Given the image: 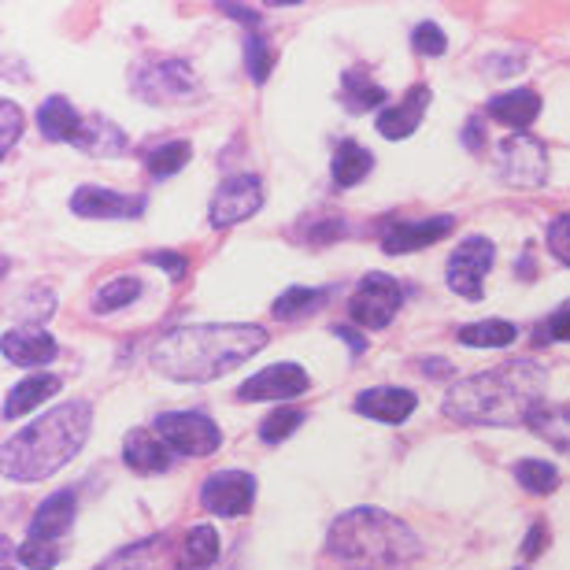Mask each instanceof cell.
<instances>
[{"instance_id":"d6986e66","label":"cell","mask_w":570,"mask_h":570,"mask_svg":"<svg viewBox=\"0 0 570 570\" xmlns=\"http://www.w3.org/2000/svg\"><path fill=\"white\" fill-rule=\"evenodd\" d=\"M75 515H78V497L71 489H60V493H52L38 511H33L30 530H33V538L60 541L63 533L75 527Z\"/></svg>"},{"instance_id":"d6a6232c","label":"cell","mask_w":570,"mask_h":570,"mask_svg":"<svg viewBox=\"0 0 570 570\" xmlns=\"http://www.w3.org/2000/svg\"><path fill=\"white\" fill-rule=\"evenodd\" d=\"M245 67H248V75H253L256 86H264L271 78V71H275V49H271V41L259 30H253L245 38Z\"/></svg>"},{"instance_id":"f546056e","label":"cell","mask_w":570,"mask_h":570,"mask_svg":"<svg viewBox=\"0 0 570 570\" xmlns=\"http://www.w3.org/2000/svg\"><path fill=\"white\" fill-rule=\"evenodd\" d=\"M159 552H164V538H148V541H138V544H130V549L116 552L97 570H159Z\"/></svg>"},{"instance_id":"277c9868","label":"cell","mask_w":570,"mask_h":570,"mask_svg":"<svg viewBox=\"0 0 570 570\" xmlns=\"http://www.w3.org/2000/svg\"><path fill=\"white\" fill-rule=\"evenodd\" d=\"M326 552L345 570H404L423 556V541L390 511L352 508L330 527Z\"/></svg>"},{"instance_id":"484cf974","label":"cell","mask_w":570,"mask_h":570,"mask_svg":"<svg viewBox=\"0 0 570 570\" xmlns=\"http://www.w3.org/2000/svg\"><path fill=\"white\" fill-rule=\"evenodd\" d=\"M341 100H345L348 111H371L385 105V89L374 82V78L367 71H360V67H352V71H345V78H341Z\"/></svg>"},{"instance_id":"d590c367","label":"cell","mask_w":570,"mask_h":570,"mask_svg":"<svg viewBox=\"0 0 570 570\" xmlns=\"http://www.w3.org/2000/svg\"><path fill=\"white\" fill-rule=\"evenodd\" d=\"M412 49L419 56H430V60H438V56L449 52V38H444V30L438 22H419L415 33H412Z\"/></svg>"},{"instance_id":"f6af8a7d","label":"cell","mask_w":570,"mask_h":570,"mask_svg":"<svg viewBox=\"0 0 570 570\" xmlns=\"http://www.w3.org/2000/svg\"><path fill=\"white\" fill-rule=\"evenodd\" d=\"M4 570H11V567H4Z\"/></svg>"},{"instance_id":"7bdbcfd3","label":"cell","mask_w":570,"mask_h":570,"mask_svg":"<svg viewBox=\"0 0 570 570\" xmlns=\"http://www.w3.org/2000/svg\"><path fill=\"white\" fill-rule=\"evenodd\" d=\"M544 544H549V533H544V522H533L530 527V538H527V544H522V556H527V560H533V556H538Z\"/></svg>"},{"instance_id":"ffe728a7","label":"cell","mask_w":570,"mask_h":570,"mask_svg":"<svg viewBox=\"0 0 570 570\" xmlns=\"http://www.w3.org/2000/svg\"><path fill=\"white\" fill-rule=\"evenodd\" d=\"M38 130L49 141H75L78 145V138H82V130H86V119L78 116L67 97H49L38 108Z\"/></svg>"},{"instance_id":"b9f144b4","label":"cell","mask_w":570,"mask_h":570,"mask_svg":"<svg viewBox=\"0 0 570 570\" xmlns=\"http://www.w3.org/2000/svg\"><path fill=\"white\" fill-rule=\"evenodd\" d=\"M330 334L345 341V345L352 348V356H363V352H367V337L356 334V330H352V326H334V330H330Z\"/></svg>"},{"instance_id":"30bf717a","label":"cell","mask_w":570,"mask_h":570,"mask_svg":"<svg viewBox=\"0 0 570 570\" xmlns=\"http://www.w3.org/2000/svg\"><path fill=\"white\" fill-rule=\"evenodd\" d=\"M253 500H256V478L248 471H215L208 482L200 485V504L204 511L212 515H223V519H242L253 511Z\"/></svg>"},{"instance_id":"4316f807","label":"cell","mask_w":570,"mask_h":570,"mask_svg":"<svg viewBox=\"0 0 570 570\" xmlns=\"http://www.w3.org/2000/svg\"><path fill=\"white\" fill-rule=\"evenodd\" d=\"M455 337H460V345L471 348H508L519 337V326L508 323V318H482V323L463 326Z\"/></svg>"},{"instance_id":"8d00e7d4","label":"cell","mask_w":570,"mask_h":570,"mask_svg":"<svg viewBox=\"0 0 570 570\" xmlns=\"http://www.w3.org/2000/svg\"><path fill=\"white\" fill-rule=\"evenodd\" d=\"M19 134H22V111H19V105L4 100V105H0V153L8 156L11 148H16Z\"/></svg>"},{"instance_id":"8992f818","label":"cell","mask_w":570,"mask_h":570,"mask_svg":"<svg viewBox=\"0 0 570 570\" xmlns=\"http://www.w3.org/2000/svg\"><path fill=\"white\" fill-rule=\"evenodd\" d=\"M401 304H404L401 282L393 275H382V271H371L356 285V293L348 296V315L363 330H385L393 323V315L401 312Z\"/></svg>"},{"instance_id":"cb8c5ba5","label":"cell","mask_w":570,"mask_h":570,"mask_svg":"<svg viewBox=\"0 0 570 570\" xmlns=\"http://www.w3.org/2000/svg\"><path fill=\"white\" fill-rule=\"evenodd\" d=\"M78 148H82V153H94V156H127L130 141L108 116H89L82 138H78Z\"/></svg>"},{"instance_id":"ab89813d","label":"cell","mask_w":570,"mask_h":570,"mask_svg":"<svg viewBox=\"0 0 570 570\" xmlns=\"http://www.w3.org/2000/svg\"><path fill=\"white\" fill-rule=\"evenodd\" d=\"M145 259H148L153 267H164L175 282H181V278L189 275V259H186V256H178V253H167V248H164V253H148Z\"/></svg>"},{"instance_id":"1f68e13d","label":"cell","mask_w":570,"mask_h":570,"mask_svg":"<svg viewBox=\"0 0 570 570\" xmlns=\"http://www.w3.org/2000/svg\"><path fill=\"white\" fill-rule=\"evenodd\" d=\"M515 478H519V485L533 497H549V493H556V485H560V471L544 460H519Z\"/></svg>"},{"instance_id":"4dcf8cb0","label":"cell","mask_w":570,"mask_h":570,"mask_svg":"<svg viewBox=\"0 0 570 570\" xmlns=\"http://www.w3.org/2000/svg\"><path fill=\"white\" fill-rule=\"evenodd\" d=\"M141 278H134V275H122V278H116V282H108V285H100L97 289V296H94V312L97 315H111V312H119V307H127V304H134L141 296Z\"/></svg>"},{"instance_id":"52a82bcc","label":"cell","mask_w":570,"mask_h":570,"mask_svg":"<svg viewBox=\"0 0 570 570\" xmlns=\"http://www.w3.org/2000/svg\"><path fill=\"white\" fill-rule=\"evenodd\" d=\"M156 433L167 441V449L189 460H204L223 444V430L204 412H167L156 419Z\"/></svg>"},{"instance_id":"e0dca14e","label":"cell","mask_w":570,"mask_h":570,"mask_svg":"<svg viewBox=\"0 0 570 570\" xmlns=\"http://www.w3.org/2000/svg\"><path fill=\"white\" fill-rule=\"evenodd\" d=\"M4 360L16 363V367H41V363H52L56 360V341L45 334L41 326H16L8 330L4 341Z\"/></svg>"},{"instance_id":"5b68a950","label":"cell","mask_w":570,"mask_h":570,"mask_svg":"<svg viewBox=\"0 0 570 570\" xmlns=\"http://www.w3.org/2000/svg\"><path fill=\"white\" fill-rule=\"evenodd\" d=\"M134 94L145 105H181L200 94V78L186 60H156L134 75Z\"/></svg>"},{"instance_id":"5bb4252c","label":"cell","mask_w":570,"mask_h":570,"mask_svg":"<svg viewBox=\"0 0 570 570\" xmlns=\"http://www.w3.org/2000/svg\"><path fill=\"white\" fill-rule=\"evenodd\" d=\"M455 230L452 215H438V219H423V223H396L382 234V248L390 256H404V253H419V248H430L444 242Z\"/></svg>"},{"instance_id":"e575fe53","label":"cell","mask_w":570,"mask_h":570,"mask_svg":"<svg viewBox=\"0 0 570 570\" xmlns=\"http://www.w3.org/2000/svg\"><path fill=\"white\" fill-rule=\"evenodd\" d=\"M60 560H63V549L56 541L30 538V541L19 544V563L30 567V570H52Z\"/></svg>"},{"instance_id":"836d02e7","label":"cell","mask_w":570,"mask_h":570,"mask_svg":"<svg viewBox=\"0 0 570 570\" xmlns=\"http://www.w3.org/2000/svg\"><path fill=\"white\" fill-rule=\"evenodd\" d=\"M304 412L301 407H278V412H271L264 423H259V441H267V444H278L289 438L293 430H301L304 423Z\"/></svg>"},{"instance_id":"8fae6325","label":"cell","mask_w":570,"mask_h":570,"mask_svg":"<svg viewBox=\"0 0 570 570\" xmlns=\"http://www.w3.org/2000/svg\"><path fill=\"white\" fill-rule=\"evenodd\" d=\"M259 204H264V186H259V178L248 175V170L245 175H230L219 181V189H215L208 223L215 230H226V226H237V223H245L248 215H256Z\"/></svg>"},{"instance_id":"ac0fdd59","label":"cell","mask_w":570,"mask_h":570,"mask_svg":"<svg viewBox=\"0 0 570 570\" xmlns=\"http://www.w3.org/2000/svg\"><path fill=\"white\" fill-rule=\"evenodd\" d=\"M122 460H127L130 471H138V474H164L170 466V452L159 433L130 430L127 441H122Z\"/></svg>"},{"instance_id":"603a6c76","label":"cell","mask_w":570,"mask_h":570,"mask_svg":"<svg viewBox=\"0 0 570 570\" xmlns=\"http://www.w3.org/2000/svg\"><path fill=\"white\" fill-rule=\"evenodd\" d=\"M219 530L212 527H189L178 549V570H212L219 560Z\"/></svg>"},{"instance_id":"ba28073f","label":"cell","mask_w":570,"mask_h":570,"mask_svg":"<svg viewBox=\"0 0 570 570\" xmlns=\"http://www.w3.org/2000/svg\"><path fill=\"white\" fill-rule=\"evenodd\" d=\"M497 164H500V178L515 189H538L549 181V153H544V141L530 138V134H511L500 145Z\"/></svg>"},{"instance_id":"74e56055","label":"cell","mask_w":570,"mask_h":570,"mask_svg":"<svg viewBox=\"0 0 570 570\" xmlns=\"http://www.w3.org/2000/svg\"><path fill=\"white\" fill-rule=\"evenodd\" d=\"M549 253L560 259V264L570 267V212L556 215V219H552V226H549Z\"/></svg>"},{"instance_id":"d4e9b609","label":"cell","mask_w":570,"mask_h":570,"mask_svg":"<svg viewBox=\"0 0 570 570\" xmlns=\"http://www.w3.org/2000/svg\"><path fill=\"white\" fill-rule=\"evenodd\" d=\"M371 167H374V156L367 153V148L356 145V141H341L334 148V164H330V175H334V186L352 189V186H360V181L371 175Z\"/></svg>"},{"instance_id":"f35d334b","label":"cell","mask_w":570,"mask_h":570,"mask_svg":"<svg viewBox=\"0 0 570 570\" xmlns=\"http://www.w3.org/2000/svg\"><path fill=\"white\" fill-rule=\"evenodd\" d=\"M538 341H570V301L563 307H556V312L544 318Z\"/></svg>"},{"instance_id":"9a60e30c","label":"cell","mask_w":570,"mask_h":570,"mask_svg":"<svg viewBox=\"0 0 570 570\" xmlns=\"http://www.w3.org/2000/svg\"><path fill=\"white\" fill-rule=\"evenodd\" d=\"M352 407H356L363 419H374V423L401 426V423H407V415L419 407V396L412 390H396V385H379V390L360 393Z\"/></svg>"},{"instance_id":"6da1fadb","label":"cell","mask_w":570,"mask_h":570,"mask_svg":"<svg viewBox=\"0 0 570 570\" xmlns=\"http://www.w3.org/2000/svg\"><path fill=\"white\" fill-rule=\"evenodd\" d=\"M271 334L264 326L248 323H204V326H178L167 337H159L153 348V371L167 382L204 385L223 374L237 371L256 352L267 348Z\"/></svg>"},{"instance_id":"2e32d148","label":"cell","mask_w":570,"mask_h":570,"mask_svg":"<svg viewBox=\"0 0 570 570\" xmlns=\"http://www.w3.org/2000/svg\"><path fill=\"white\" fill-rule=\"evenodd\" d=\"M430 86L423 82H415L412 89L404 94L401 105H390L379 116V134L382 138H390V141H404V138H412V134L419 130V122H423L426 116V108H430Z\"/></svg>"},{"instance_id":"ee69618b","label":"cell","mask_w":570,"mask_h":570,"mask_svg":"<svg viewBox=\"0 0 570 570\" xmlns=\"http://www.w3.org/2000/svg\"><path fill=\"white\" fill-rule=\"evenodd\" d=\"M223 16H234V19H242V22H259V8H237V4H223Z\"/></svg>"},{"instance_id":"f1b7e54d","label":"cell","mask_w":570,"mask_h":570,"mask_svg":"<svg viewBox=\"0 0 570 570\" xmlns=\"http://www.w3.org/2000/svg\"><path fill=\"white\" fill-rule=\"evenodd\" d=\"M323 304H326V289H304V285H293V289L278 293V301L271 304V312H275V318L293 323V318H304V315L318 312Z\"/></svg>"},{"instance_id":"9c48e42d","label":"cell","mask_w":570,"mask_h":570,"mask_svg":"<svg viewBox=\"0 0 570 570\" xmlns=\"http://www.w3.org/2000/svg\"><path fill=\"white\" fill-rule=\"evenodd\" d=\"M493 259H497V245L489 237L474 234V237H463L460 248L449 256V289H455L463 301H482V278L493 271Z\"/></svg>"},{"instance_id":"44dd1931","label":"cell","mask_w":570,"mask_h":570,"mask_svg":"<svg viewBox=\"0 0 570 570\" xmlns=\"http://www.w3.org/2000/svg\"><path fill=\"white\" fill-rule=\"evenodd\" d=\"M489 116L497 122H504L511 130H527L533 119L541 116V94H533V89H508V94H500L489 100Z\"/></svg>"},{"instance_id":"7402d4cb","label":"cell","mask_w":570,"mask_h":570,"mask_svg":"<svg viewBox=\"0 0 570 570\" xmlns=\"http://www.w3.org/2000/svg\"><path fill=\"white\" fill-rule=\"evenodd\" d=\"M60 379L56 374H30V379L16 382V390L8 393L4 401V419H19L33 412V407H41L45 401H52L56 393H60Z\"/></svg>"},{"instance_id":"83f0119b","label":"cell","mask_w":570,"mask_h":570,"mask_svg":"<svg viewBox=\"0 0 570 570\" xmlns=\"http://www.w3.org/2000/svg\"><path fill=\"white\" fill-rule=\"evenodd\" d=\"M189 156H193L189 141H164V145H153V148H145V153H141L148 175H153V178L178 175V170L189 164Z\"/></svg>"},{"instance_id":"7c38bea8","label":"cell","mask_w":570,"mask_h":570,"mask_svg":"<svg viewBox=\"0 0 570 570\" xmlns=\"http://www.w3.org/2000/svg\"><path fill=\"white\" fill-rule=\"evenodd\" d=\"M307 390H312V379H307L304 367H296V363H271V367L253 374L237 390V401H289V396H301Z\"/></svg>"},{"instance_id":"3957f363","label":"cell","mask_w":570,"mask_h":570,"mask_svg":"<svg viewBox=\"0 0 570 570\" xmlns=\"http://www.w3.org/2000/svg\"><path fill=\"white\" fill-rule=\"evenodd\" d=\"M94 426L89 401H67L4 441V474L11 482H41L82 452Z\"/></svg>"},{"instance_id":"60d3db41","label":"cell","mask_w":570,"mask_h":570,"mask_svg":"<svg viewBox=\"0 0 570 570\" xmlns=\"http://www.w3.org/2000/svg\"><path fill=\"white\" fill-rule=\"evenodd\" d=\"M463 145L471 148V153H482V145H485V119L482 116H471V122L463 127Z\"/></svg>"},{"instance_id":"4fadbf2b","label":"cell","mask_w":570,"mask_h":570,"mask_svg":"<svg viewBox=\"0 0 570 570\" xmlns=\"http://www.w3.org/2000/svg\"><path fill=\"white\" fill-rule=\"evenodd\" d=\"M141 197H127L116 189H100V186H82L71 193V212L82 219H134L141 215Z\"/></svg>"},{"instance_id":"7a4b0ae2","label":"cell","mask_w":570,"mask_h":570,"mask_svg":"<svg viewBox=\"0 0 570 570\" xmlns=\"http://www.w3.org/2000/svg\"><path fill=\"white\" fill-rule=\"evenodd\" d=\"M549 374L530 360L500 363L466 382H455L444 396V415L463 426H522L544 401Z\"/></svg>"}]
</instances>
